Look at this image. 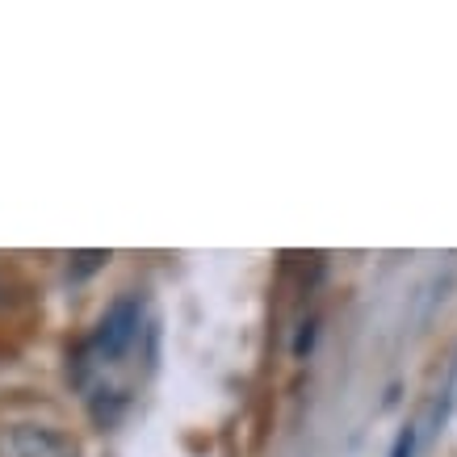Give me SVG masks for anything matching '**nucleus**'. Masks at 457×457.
<instances>
[{
	"label": "nucleus",
	"mask_w": 457,
	"mask_h": 457,
	"mask_svg": "<svg viewBox=\"0 0 457 457\" xmlns=\"http://www.w3.org/2000/svg\"><path fill=\"white\" fill-rule=\"evenodd\" d=\"M143 336H152L147 319V298L139 290L118 294L93 332L68 353V382L84 399V411L97 428H118L122 416L135 403V370H126V361L139 353Z\"/></svg>",
	"instance_id": "f257e3e1"
},
{
	"label": "nucleus",
	"mask_w": 457,
	"mask_h": 457,
	"mask_svg": "<svg viewBox=\"0 0 457 457\" xmlns=\"http://www.w3.org/2000/svg\"><path fill=\"white\" fill-rule=\"evenodd\" d=\"M17 303V290H13V281L0 273V311H9V306Z\"/></svg>",
	"instance_id": "423d86ee"
},
{
	"label": "nucleus",
	"mask_w": 457,
	"mask_h": 457,
	"mask_svg": "<svg viewBox=\"0 0 457 457\" xmlns=\"http://www.w3.org/2000/svg\"><path fill=\"white\" fill-rule=\"evenodd\" d=\"M110 261V252H76V256H71V281H84L88 278V273H97L101 264Z\"/></svg>",
	"instance_id": "20e7f679"
},
{
	"label": "nucleus",
	"mask_w": 457,
	"mask_h": 457,
	"mask_svg": "<svg viewBox=\"0 0 457 457\" xmlns=\"http://www.w3.org/2000/svg\"><path fill=\"white\" fill-rule=\"evenodd\" d=\"M416 449H420V428H416V424H403L386 457H416Z\"/></svg>",
	"instance_id": "39448f33"
},
{
	"label": "nucleus",
	"mask_w": 457,
	"mask_h": 457,
	"mask_svg": "<svg viewBox=\"0 0 457 457\" xmlns=\"http://www.w3.org/2000/svg\"><path fill=\"white\" fill-rule=\"evenodd\" d=\"M315 340H319V315L311 311L306 319H298V328H294V340H290V357L294 361H306L315 353Z\"/></svg>",
	"instance_id": "7ed1b4c3"
},
{
	"label": "nucleus",
	"mask_w": 457,
	"mask_h": 457,
	"mask_svg": "<svg viewBox=\"0 0 457 457\" xmlns=\"http://www.w3.org/2000/svg\"><path fill=\"white\" fill-rule=\"evenodd\" d=\"M0 457H84V445L59 424L13 420L0 424Z\"/></svg>",
	"instance_id": "f03ea898"
}]
</instances>
